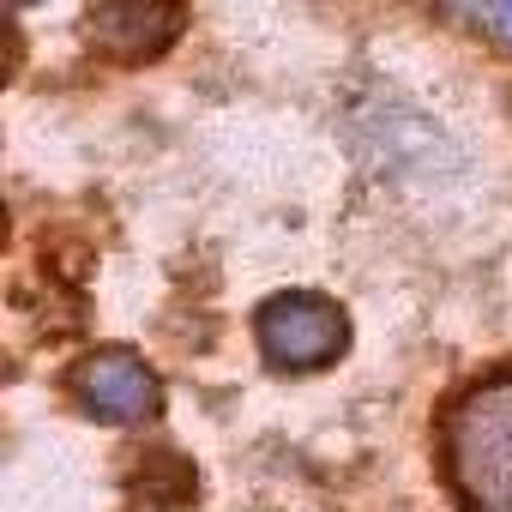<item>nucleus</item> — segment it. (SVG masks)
Returning a JSON list of instances; mask_svg holds the SVG:
<instances>
[{"label":"nucleus","mask_w":512,"mask_h":512,"mask_svg":"<svg viewBox=\"0 0 512 512\" xmlns=\"http://www.w3.org/2000/svg\"><path fill=\"white\" fill-rule=\"evenodd\" d=\"M253 332H260L266 362H278V368H326L344 350V338H350L344 308L314 296V290L272 296L260 314H253Z\"/></svg>","instance_id":"f03ea898"},{"label":"nucleus","mask_w":512,"mask_h":512,"mask_svg":"<svg viewBox=\"0 0 512 512\" xmlns=\"http://www.w3.org/2000/svg\"><path fill=\"white\" fill-rule=\"evenodd\" d=\"M73 398L103 422H145L157 416V374L133 350H97L73 368Z\"/></svg>","instance_id":"7ed1b4c3"},{"label":"nucleus","mask_w":512,"mask_h":512,"mask_svg":"<svg viewBox=\"0 0 512 512\" xmlns=\"http://www.w3.org/2000/svg\"><path fill=\"white\" fill-rule=\"evenodd\" d=\"M175 31H181V7H139V0H109V7H91L97 49H109L121 61H145V55L169 49Z\"/></svg>","instance_id":"20e7f679"},{"label":"nucleus","mask_w":512,"mask_h":512,"mask_svg":"<svg viewBox=\"0 0 512 512\" xmlns=\"http://www.w3.org/2000/svg\"><path fill=\"white\" fill-rule=\"evenodd\" d=\"M440 470L464 512H512V368L464 386L446 404Z\"/></svg>","instance_id":"f257e3e1"},{"label":"nucleus","mask_w":512,"mask_h":512,"mask_svg":"<svg viewBox=\"0 0 512 512\" xmlns=\"http://www.w3.org/2000/svg\"><path fill=\"white\" fill-rule=\"evenodd\" d=\"M446 19L482 25L494 43H506V49H512V0H482V7H446Z\"/></svg>","instance_id":"39448f33"}]
</instances>
